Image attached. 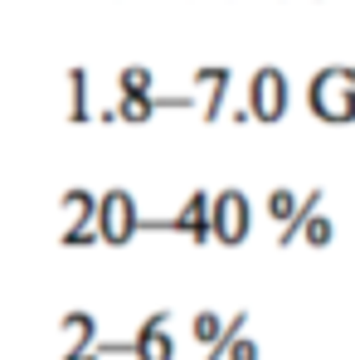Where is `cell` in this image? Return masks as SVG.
Segmentation results:
<instances>
[{
	"instance_id": "1",
	"label": "cell",
	"mask_w": 355,
	"mask_h": 360,
	"mask_svg": "<svg viewBox=\"0 0 355 360\" xmlns=\"http://www.w3.org/2000/svg\"><path fill=\"white\" fill-rule=\"evenodd\" d=\"M306 108L321 122L341 127V122H355V68L351 63H326L311 73L306 83Z\"/></svg>"
},
{
	"instance_id": "2",
	"label": "cell",
	"mask_w": 355,
	"mask_h": 360,
	"mask_svg": "<svg viewBox=\"0 0 355 360\" xmlns=\"http://www.w3.org/2000/svg\"><path fill=\"white\" fill-rule=\"evenodd\" d=\"M136 234H141V210H136V195H131V190H122V185L103 190V195H98V243L122 248L127 239H136Z\"/></svg>"
},
{
	"instance_id": "3",
	"label": "cell",
	"mask_w": 355,
	"mask_h": 360,
	"mask_svg": "<svg viewBox=\"0 0 355 360\" xmlns=\"http://www.w3.org/2000/svg\"><path fill=\"white\" fill-rule=\"evenodd\" d=\"M288 103H292L288 73H283L278 63L253 68V78H248V117H253V122H283Z\"/></svg>"
},
{
	"instance_id": "4",
	"label": "cell",
	"mask_w": 355,
	"mask_h": 360,
	"mask_svg": "<svg viewBox=\"0 0 355 360\" xmlns=\"http://www.w3.org/2000/svg\"><path fill=\"white\" fill-rule=\"evenodd\" d=\"M248 224H253V205H248L243 190L224 185L219 195H209V239L243 243V239H248Z\"/></svg>"
},
{
	"instance_id": "5",
	"label": "cell",
	"mask_w": 355,
	"mask_h": 360,
	"mask_svg": "<svg viewBox=\"0 0 355 360\" xmlns=\"http://www.w3.org/2000/svg\"><path fill=\"white\" fill-rule=\"evenodd\" d=\"M316 210H321V190H288V185L268 190V214L283 224V229H278V248L297 243L302 219H306V214H316Z\"/></svg>"
},
{
	"instance_id": "6",
	"label": "cell",
	"mask_w": 355,
	"mask_h": 360,
	"mask_svg": "<svg viewBox=\"0 0 355 360\" xmlns=\"http://www.w3.org/2000/svg\"><path fill=\"white\" fill-rule=\"evenodd\" d=\"M238 331H248V307H238L234 316H219L214 307L190 316V336L205 346V360H224V346L234 341Z\"/></svg>"
},
{
	"instance_id": "7",
	"label": "cell",
	"mask_w": 355,
	"mask_h": 360,
	"mask_svg": "<svg viewBox=\"0 0 355 360\" xmlns=\"http://www.w3.org/2000/svg\"><path fill=\"white\" fill-rule=\"evenodd\" d=\"M156 229V234H185L190 243H205L209 239V195L205 190H190L185 205H180L171 219H141V234Z\"/></svg>"
},
{
	"instance_id": "8",
	"label": "cell",
	"mask_w": 355,
	"mask_h": 360,
	"mask_svg": "<svg viewBox=\"0 0 355 360\" xmlns=\"http://www.w3.org/2000/svg\"><path fill=\"white\" fill-rule=\"evenodd\" d=\"M63 210H68V229L59 234L63 248H83V243H98V195L73 185L63 190Z\"/></svg>"
},
{
	"instance_id": "9",
	"label": "cell",
	"mask_w": 355,
	"mask_h": 360,
	"mask_svg": "<svg viewBox=\"0 0 355 360\" xmlns=\"http://www.w3.org/2000/svg\"><path fill=\"white\" fill-rule=\"evenodd\" d=\"M127 346H131V356H136V360H176V341H171V307L151 311V316L136 326V336H131Z\"/></svg>"
},
{
	"instance_id": "10",
	"label": "cell",
	"mask_w": 355,
	"mask_h": 360,
	"mask_svg": "<svg viewBox=\"0 0 355 360\" xmlns=\"http://www.w3.org/2000/svg\"><path fill=\"white\" fill-rule=\"evenodd\" d=\"M195 88H205V122H219L224 117V98H229V88H234V68L229 63H200L195 73Z\"/></svg>"
},
{
	"instance_id": "11",
	"label": "cell",
	"mask_w": 355,
	"mask_h": 360,
	"mask_svg": "<svg viewBox=\"0 0 355 360\" xmlns=\"http://www.w3.org/2000/svg\"><path fill=\"white\" fill-rule=\"evenodd\" d=\"M63 336L73 341V351H93L103 336H98V316L93 311H63Z\"/></svg>"
},
{
	"instance_id": "12",
	"label": "cell",
	"mask_w": 355,
	"mask_h": 360,
	"mask_svg": "<svg viewBox=\"0 0 355 360\" xmlns=\"http://www.w3.org/2000/svg\"><path fill=\"white\" fill-rule=\"evenodd\" d=\"M88 117H93V112H88V68L73 63V68H68V122L83 127Z\"/></svg>"
},
{
	"instance_id": "13",
	"label": "cell",
	"mask_w": 355,
	"mask_h": 360,
	"mask_svg": "<svg viewBox=\"0 0 355 360\" xmlns=\"http://www.w3.org/2000/svg\"><path fill=\"white\" fill-rule=\"evenodd\" d=\"M117 88H122V98H151L156 93V73L146 63H127L117 73Z\"/></svg>"
},
{
	"instance_id": "14",
	"label": "cell",
	"mask_w": 355,
	"mask_h": 360,
	"mask_svg": "<svg viewBox=\"0 0 355 360\" xmlns=\"http://www.w3.org/2000/svg\"><path fill=\"white\" fill-rule=\"evenodd\" d=\"M297 239H306L311 248H326V243L336 239V224H331V214H321V210H316V214H306V219H302V229H297Z\"/></svg>"
},
{
	"instance_id": "15",
	"label": "cell",
	"mask_w": 355,
	"mask_h": 360,
	"mask_svg": "<svg viewBox=\"0 0 355 360\" xmlns=\"http://www.w3.org/2000/svg\"><path fill=\"white\" fill-rule=\"evenodd\" d=\"M224 360H263V351H258V341H253L248 331H238L234 341L224 346Z\"/></svg>"
}]
</instances>
